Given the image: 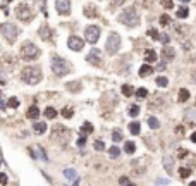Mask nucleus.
<instances>
[{
	"mask_svg": "<svg viewBox=\"0 0 196 186\" xmlns=\"http://www.w3.org/2000/svg\"><path fill=\"white\" fill-rule=\"evenodd\" d=\"M181 2H182V4H188V2H189V0H181Z\"/></svg>",
	"mask_w": 196,
	"mask_h": 186,
	"instance_id": "obj_52",
	"label": "nucleus"
},
{
	"mask_svg": "<svg viewBox=\"0 0 196 186\" xmlns=\"http://www.w3.org/2000/svg\"><path fill=\"white\" fill-rule=\"evenodd\" d=\"M148 126H150L151 129H158V128H160V122H158V119H157V117H153V116H151V117H148Z\"/></svg>",
	"mask_w": 196,
	"mask_h": 186,
	"instance_id": "obj_26",
	"label": "nucleus"
},
{
	"mask_svg": "<svg viewBox=\"0 0 196 186\" xmlns=\"http://www.w3.org/2000/svg\"><path fill=\"white\" fill-rule=\"evenodd\" d=\"M191 141H193V143H196V133L191 134Z\"/></svg>",
	"mask_w": 196,
	"mask_h": 186,
	"instance_id": "obj_49",
	"label": "nucleus"
},
{
	"mask_svg": "<svg viewBox=\"0 0 196 186\" xmlns=\"http://www.w3.org/2000/svg\"><path fill=\"white\" fill-rule=\"evenodd\" d=\"M85 16H86V17H91V19H93V17H96V16H98L96 7H95V5H86V7H85Z\"/></svg>",
	"mask_w": 196,
	"mask_h": 186,
	"instance_id": "obj_17",
	"label": "nucleus"
},
{
	"mask_svg": "<svg viewBox=\"0 0 196 186\" xmlns=\"http://www.w3.org/2000/svg\"><path fill=\"white\" fill-rule=\"evenodd\" d=\"M119 21H121L122 24H126V26L136 28L139 24V16H138V12H136V9L129 7V9H124V11H122V14L119 16Z\"/></svg>",
	"mask_w": 196,
	"mask_h": 186,
	"instance_id": "obj_4",
	"label": "nucleus"
},
{
	"mask_svg": "<svg viewBox=\"0 0 196 186\" xmlns=\"http://www.w3.org/2000/svg\"><path fill=\"white\" fill-rule=\"evenodd\" d=\"M72 114H74V110H72V109H67V107H65V109L62 110V116L65 117V119H69V117H72Z\"/></svg>",
	"mask_w": 196,
	"mask_h": 186,
	"instance_id": "obj_41",
	"label": "nucleus"
},
{
	"mask_svg": "<svg viewBox=\"0 0 196 186\" xmlns=\"http://www.w3.org/2000/svg\"><path fill=\"white\" fill-rule=\"evenodd\" d=\"M45 117H47V119H55V117H57V110H55L53 107H47V109H45Z\"/></svg>",
	"mask_w": 196,
	"mask_h": 186,
	"instance_id": "obj_25",
	"label": "nucleus"
},
{
	"mask_svg": "<svg viewBox=\"0 0 196 186\" xmlns=\"http://www.w3.org/2000/svg\"><path fill=\"white\" fill-rule=\"evenodd\" d=\"M16 16H17V19L28 22V21H31V19H33V12H31V9H29L26 4H19L17 9H16Z\"/></svg>",
	"mask_w": 196,
	"mask_h": 186,
	"instance_id": "obj_8",
	"label": "nucleus"
},
{
	"mask_svg": "<svg viewBox=\"0 0 196 186\" xmlns=\"http://www.w3.org/2000/svg\"><path fill=\"white\" fill-rule=\"evenodd\" d=\"M162 5L165 9H174V4H172V0H162Z\"/></svg>",
	"mask_w": 196,
	"mask_h": 186,
	"instance_id": "obj_44",
	"label": "nucleus"
},
{
	"mask_svg": "<svg viewBox=\"0 0 196 186\" xmlns=\"http://www.w3.org/2000/svg\"><path fill=\"white\" fill-rule=\"evenodd\" d=\"M105 50L110 55H115L119 50H121V36H119V33L112 31L107 38V43H105Z\"/></svg>",
	"mask_w": 196,
	"mask_h": 186,
	"instance_id": "obj_6",
	"label": "nucleus"
},
{
	"mask_svg": "<svg viewBox=\"0 0 196 186\" xmlns=\"http://www.w3.org/2000/svg\"><path fill=\"white\" fill-rule=\"evenodd\" d=\"M55 9L60 16H69L71 14V0H55Z\"/></svg>",
	"mask_w": 196,
	"mask_h": 186,
	"instance_id": "obj_10",
	"label": "nucleus"
},
{
	"mask_svg": "<svg viewBox=\"0 0 196 186\" xmlns=\"http://www.w3.org/2000/svg\"><path fill=\"white\" fill-rule=\"evenodd\" d=\"M167 85H169V79H167V78H164V76L157 78V86H160V88H165Z\"/></svg>",
	"mask_w": 196,
	"mask_h": 186,
	"instance_id": "obj_34",
	"label": "nucleus"
},
{
	"mask_svg": "<svg viewBox=\"0 0 196 186\" xmlns=\"http://www.w3.org/2000/svg\"><path fill=\"white\" fill-rule=\"evenodd\" d=\"M148 35L153 38V40H157V36H158V33L155 31V29H148Z\"/></svg>",
	"mask_w": 196,
	"mask_h": 186,
	"instance_id": "obj_47",
	"label": "nucleus"
},
{
	"mask_svg": "<svg viewBox=\"0 0 196 186\" xmlns=\"http://www.w3.org/2000/svg\"><path fill=\"white\" fill-rule=\"evenodd\" d=\"M64 176H65V179L71 181V183H78V181H79L78 172H76L74 169H65V171H64Z\"/></svg>",
	"mask_w": 196,
	"mask_h": 186,
	"instance_id": "obj_14",
	"label": "nucleus"
},
{
	"mask_svg": "<svg viewBox=\"0 0 196 186\" xmlns=\"http://www.w3.org/2000/svg\"><path fill=\"white\" fill-rule=\"evenodd\" d=\"M0 35L5 38L7 43H14L19 36V28L12 22H2L0 24Z\"/></svg>",
	"mask_w": 196,
	"mask_h": 186,
	"instance_id": "obj_3",
	"label": "nucleus"
},
{
	"mask_svg": "<svg viewBox=\"0 0 196 186\" xmlns=\"http://www.w3.org/2000/svg\"><path fill=\"white\" fill-rule=\"evenodd\" d=\"M134 150H136V143H134V141H127L126 145H124V152H126V154H134Z\"/></svg>",
	"mask_w": 196,
	"mask_h": 186,
	"instance_id": "obj_24",
	"label": "nucleus"
},
{
	"mask_svg": "<svg viewBox=\"0 0 196 186\" xmlns=\"http://www.w3.org/2000/svg\"><path fill=\"white\" fill-rule=\"evenodd\" d=\"M7 107H12V109H17V107H19V100H17L16 96H11V98L7 100Z\"/></svg>",
	"mask_w": 196,
	"mask_h": 186,
	"instance_id": "obj_33",
	"label": "nucleus"
},
{
	"mask_svg": "<svg viewBox=\"0 0 196 186\" xmlns=\"http://www.w3.org/2000/svg\"><path fill=\"white\" fill-rule=\"evenodd\" d=\"M91 131H93V126H91L90 122H85V124H83V128H81V133L88 134V133H91Z\"/></svg>",
	"mask_w": 196,
	"mask_h": 186,
	"instance_id": "obj_36",
	"label": "nucleus"
},
{
	"mask_svg": "<svg viewBox=\"0 0 196 186\" xmlns=\"http://www.w3.org/2000/svg\"><path fill=\"white\" fill-rule=\"evenodd\" d=\"M179 176H181V179L189 178V176H191V169H189V167H181V169H179Z\"/></svg>",
	"mask_w": 196,
	"mask_h": 186,
	"instance_id": "obj_30",
	"label": "nucleus"
},
{
	"mask_svg": "<svg viewBox=\"0 0 196 186\" xmlns=\"http://www.w3.org/2000/svg\"><path fill=\"white\" fill-rule=\"evenodd\" d=\"M139 129H141V126H139V122H131V124H129V131H131V133L133 134H139Z\"/></svg>",
	"mask_w": 196,
	"mask_h": 186,
	"instance_id": "obj_28",
	"label": "nucleus"
},
{
	"mask_svg": "<svg viewBox=\"0 0 196 186\" xmlns=\"http://www.w3.org/2000/svg\"><path fill=\"white\" fill-rule=\"evenodd\" d=\"M21 79L26 85H38L43 79L42 69L40 67H35V66H28V67H24L21 71Z\"/></svg>",
	"mask_w": 196,
	"mask_h": 186,
	"instance_id": "obj_1",
	"label": "nucleus"
},
{
	"mask_svg": "<svg viewBox=\"0 0 196 186\" xmlns=\"http://www.w3.org/2000/svg\"><path fill=\"white\" fill-rule=\"evenodd\" d=\"M95 150H98V152L105 150V143H103L101 140H96V141H95Z\"/></svg>",
	"mask_w": 196,
	"mask_h": 186,
	"instance_id": "obj_40",
	"label": "nucleus"
},
{
	"mask_svg": "<svg viewBox=\"0 0 196 186\" xmlns=\"http://www.w3.org/2000/svg\"><path fill=\"white\" fill-rule=\"evenodd\" d=\"M175 57V52L172 47H164V50H162V59H164V62H169V60H172V59Z\"/></svg>",
	"mask_w": 196,
	"mask_h": 186,
	"instance_id": "obj_13",
	"label": "nucleus"
},
{
	"mask_svg": "<svg viewBox=\"0 0 196 186\" xmlns=\"http://www.w3.org/2000/svg\"><path fill=\"white\" fill-rule=\"evenodd\" d=\"M151 73H153V69H151V66H148V64H143L139 67V76H141V78H146V76H150Z\"/></svg>",
	"mask_w": 196,
	"mask_h": 186,
	"instance_id": "obj_18",
	"label": "nucleus"
},
{
	"mask_svg": "<svg viewBox=\"0 0 196 186\" xmlns=\"http://www.w3.org/2000/svg\"><path fill=\"white\" fill-rule=\"evenodd\" d=\"M122 93L126 96H131V95H134V88L131 85H124L122 86Z\"/></svg>",
	"mask_w": 196,
	"mask_h": 186,
	"instance_id": "obj_31",
	"label": "nucleus"
},
{
	"mask_svg": "<svg viewBox=\"0 0 196 186\" xmlns=\"http://www.w3.org/2000/svg\"><path fill=\"white\" fill-rule=\"evenodd\" d=\"M52 71H53V74L55 76L62 78V76H65V74H69L71 73V66H69V62H67L65 59L58 57V55H53L52 57Z\"/></svg>",
	"mask_w": 196,
	"mask_h": 186,
	"instance_id": "obj_2",
	"label": "nucleus"
},
{
	"mask_svg": "<svg viewBox=\"0 0 196 186\" xmlns=\"http://www.w3.org/2000/svg\"><path fill=\"white\" fill-rule=\"evenodd\" d=\"M7 183H9V176L0 172V184H7Z\"/></svg>",
	"mask_w": 196,
	"mask_h": 186,
	"instance_id": "obj_43",
	"label": "nucleus"
},
{
	"mask_svg": "<svg viewBox=\"0 0 196 186\" xmlns=\"http://www.w3.org/2000/svg\"><path fill=\"white\" fill-rule=\"evenodd\" d=\"M38 35H40L43 40H50V29H48V26H42L38 29Z\"/></svg>",
	"mask_w": 196,
	"mask_h": 186,
	"instance_id": "obj_22",
	"label": "nucleus"
},
{
	"mask_svg": "<svg viewBox=\"0 0 196 186\" xmlns=\"http://www.w3.org/2000/svg\"><path fill=\"white\" fill-rule=\"evenodd\" d=\"M108 155H110V159H117V157L121 155V150H119V147H112V148L108 150Z\"/></svg>",
	"mask_w": 196,
	"mask_h": 186,
	"instance_id": "obj_32",
	"label": "nucleus"
},
{
	"mask_svg": "<svg viewBox=\"0 0 196 186\" xmlns=\"http://www.w3.org/2000/svg\"><path fill=\"white\" fill-rule=\"evenodd\" d=\"M164 167L167 172H172V167H174V159L169 157V155H165L164 157Z\"/></svg>",
	"mask_w": 196,
	"mask_h": 186,
	"instance_id": "obj_19",
	"label": "nucleus"
},
{
	"mask_svg": "<svg viewBox=\"0 0 196 186\" xmlns=\"http://www.w3.org/2000/svg\"><path fill=\"white\" fill-rule=\"evenodd\" d=\"M26 116H28V119H38V117H40V109H38L36 105H31L28 109Z\"/></svg>",
	"mask_w": 196,
	"mask_h": 186,
	"instance_id": "obj_15",
	"label": "nucleus"
},
{
	"mask_svg": "<svg viewBox=\"0 0 196 186\" xmlns=\"http://www.w3.org/2000/svg\"><path fill=\"white\" fill-rule=\"evenodd\" d=\"M189 100V91L186 90V88H181L179 90V102L182 103V102H188Z\"/></svg>",
	"mask_w": 196,
	"mask_h": 186,
	"instance_id": "obj_23",
	"label": "nucleus"
},
{
	"mask_svg": "<svg viewBox=\"0 0 196 186\" xmlns=\"http://www.w3.org/2000/svg\"><path fill=\"white\" fill-rule=\"evenodd\" d=\"M67 47L71 48V50H74V52H79V50H83V47H85V40L79 36H76V35H72V36L67 38Z\"/></svg>",
	"mask_w": 196,
	"mask_h": 186,
	"instance_id": "obj_9",
	"label": "nucleus"
},
{
	"mask_svg": "<svg viewBox=\"0 0 196 186\" xmlns=\"http://www.w3.org/2000/svg\"><path fill=\"white\" fill-rule=\"evenodd\" d=\"M119 183H121V184H129V183H131V179H129V178H126V176H122L121 179H119Z\"/></svg>",
	"mask_w": 196,
	"mask_h": 186,
	"instance_id": "obj_46",
	"label": "nucleus"
},
{
	"mask_svg": "<svg viewBox=\"0 0 196 186\" xmlns=\"http://www.w3.org/2000/svg\"><path fill=\"white\" fill-rule=\"evenodd\" d=\"M145 60H146V62H155V60H157V52H155V50H146V52H145Z\"/></svg>",
	"mask_w": 196,
	"mask_h": 186,
	"instance_id": "obj_20",
	"label": "nucleus"
},
{
	"mask_svg": "<svg viewBox=\"0 0 196 186\" xmlns=\"http://www.w3.org/2000/svg\"><path fill=\"white\" fill-rule=\"evenodd\" d=\"M193 83L196 85V73H193Z\"/></svg>",
	"mask_w": 196,
	"mask_h": 186,
	"instance_id": "obj_51",
	"label": "nucleus"
},
{
	"mask_svg": "<svg viewBox=\"0 0 196 186\" xmlns=\"http://www.w3.org/2000/svg\"><path fill=\"white\" fill-rule=\"evenodd\" d=\"M155 184H170V179H164V178H157Z\"/></svg>",
	"mask_w": 196,
	"mask_h": 186,
	"instance_id": "obj_42",
	"label": "nucleus"
},
{
	"mask_svg": "<svg viewBox=\"0 0 196 186\" xmlns=\"http://www.w3.org/2000/svg\"><path fill=\"white\" fill-rule=\"evenodd\" d=\"M29 154L35 157V159H42V160H48L47 154L43 152L42 147H38V145H33V147H29Z\"/></svg>",
	"mask_w": 196,
	"mask_h": 186,
	"instance_id": "obj_12",
	"label": "nucleus"
},
{
	"mask_svg": "<svg viewBox=\"0 0 196 186\" xmlns=\"http://www.w3.org/2000/svg\"><path fill=\"white\" fill-rule=\"evenodd\" d=\"M85 143H86V140H85V138H79V140H78V147H83Z\"/></svg>",
	"mask_w": 196,
	"mask_h": 186,
	"instance_id": "obj_48",
	"label": "nucleus"
},
{
	"mask_svg": "<svg viewBox=\"0 0 196 186\" xmlns=\"http://www.w3.org/2000/svg\"><path fill=\"white\" fill-rule=\"evenodd\" d=\"M138 114H139V107L138 105H131V107H129V116H131V117H136Z\"/></svg>",
	"mask_w": 196,
	"mask_h": 186,
	"instance_id": "obj_39",
	"label": "nucleus"
},
{
	"mask_svg": "<svg viewBox=\"0 0 196 186\" xmlns=\"http://www.w3.org/2000/svg\"><path fill=\"white\" fill-rule=\"evenodd\" d=\"M160 24H162V26L170 24V16L169 14H162V16H160Z\"/></svg>",
	"mask_w": 196,
	"mask_h": 186,
	"instance_id": "obj_38",
	"label": "nucleus"
},
{
	"mask_svg": "<svg viewBox=\"0 0 196 186\" xmlns=\"http://www.w3.org/2000/svg\"><path fill=\"white\" fill-rule=\"evenodd\" d=\"M134 95L138 96V98H145V96H148V90H146V88H138Z\"/></svg>",
	"mask_w": 196,
	"mask_h": 186,
	"instance_id": "obj_35",
	"label": "nucleus"
},
{
	"mask_svg": "<svg viewBox=\"0 0 196 186\" xmlns=\"http://www.w3.org/2000/svg\"><path fill=\"white\" fill-rule=\"evenodd\" d=\"M175 14H177V17H179V19H186V17L189 16V9H188L186 5H182V7H179V9H177V12H175Z\"/></svg>",
	"mask_w": 196,
	"mask_h": 186,
	"instance_id": "obj_21",
	"label": "nucleus"
},
{
	"mask_svg": "<svg viewBox=\"0 0 196 186\" xmlns=\"http://www.w3.org/2000/svg\"><path fill=\"white\" fill-rule=\"evenodd\" d=\"M0 164H2V162H0Z\"/></svg>",
	"mask_w": 196,
	"mask_h": 186,
	"instance_id": "obj_53",
	"label": "nucleus"
},
{
	"mask_svg": "<svg viewBox=\"0 0 196 186\" xmlns=\"http://www.w3.org/2000/svg\"><path fill=\"white\" fill-rule=\"evenodd\" d=\"M112 140H114V143H119V141H122L121 129H114V131H112Z\"/></svg>",
	"mask_w": 196,
	"mask_h": 186,
	"instance_id": "obj_27",
	"label": "nucleus"
},
{
	"mask_svg": "<svg viewBox=\"0 0 196 186\" xmlns=\"http://www.w3.org/2000/svg\"><path fill=\"white\" fill-rule=\"evenodd\" d=\"M100 28L95 26V24H91V26H88L85 29V38H86V42L88 43H93L95 45L96 42H98V38H100Z\"/></svg>",
	"mask_w": 196,
	"mask_h": 186,
	"instance_id": "obj_7",
	"label": "nucleus"
},
{
	"mask_svg": "<svg viewBox=\"0 0 196 186\" xmlns=\"http://www.w3.org/2000/svg\"><path fill=\"white\" fill-rule=\"evenodd\" d=\"M157 40H158L160 43H164V45H167V43L170 42V36L167 35V33H158V36H157Z\"/></svg>",
	"mask_w": 196,
	"mask_h": 186,
	"instance_id": "obj_29",
	"label": "nucleus"
},
{
	"mask_svg": "<svg viewBox=\"0 0 196 186\" xmlns=\"http://www.w3.org/2000/svg\"><path fill=\"white\" fill-rule=\"evenodd\" d=\"M33 129H35L36 134H43L47 131V122H35V124H33Z\"/></svg>",
	"mask_w": 196,
	"mask_h": 186,
	"instance_id": "obj_16",
	"label": "nucleus"
},
{
	"mask_svg": "<svg viewBox=\"0 0 196 186\" xmlns=\"http://www.w3.org/2000/svg\"><path fill=\"white\" fill-rule=\"evenodd\" d=\"M65 88H67V90H72V93H76L74 90H81V83H67Z\"/></svg>",
	"mask_w": 196,
	"mask_h": 186,
	"instance_id": "obj_37",
	"label": "nucleus"
},
{
	"mask_svg": "<svg viewBox=\"0 0 196 186\" xmlns=\"http://www.w3.org/2000/svg\"><path fill=\"white\" fill-rule=\"evenodd\" d=\"M5 107H7V105H5V103H4L2 100H0V109H5Z\"/></svg>",
	"mask_w": 196,
	"mask_h": 186,
	"instance_id": "obj_50",
	"label": "nucleus"
},
{
	"mask_svg": "<svg viewBox=\"0 0 196 186\" xmlns=\"http://www.w3.org/2000/svg\"><path fill=\"white\" fill-rule=\"evenodd\" d=\"M21 57L24 59V60H35V59L40 55V48L35 45L33 42H24L21 45Z\"/></svg>",
	"mask_w": 196,
	"mask_h": 186,
	"instance_id": "obj_5",
	"label": "nucleus"
},
{
	"mask_svg": "<svg viewBox=\"0 0 196 186\" xmlns=\"http://www.w3.org/2000/svg\"><path fill=\"white\" fill-rule=\"evenodd\" d=\"M86 62L91 66H101V52L98 48H93L88 55H86Z\"/></svg>",
	"mask_w": 196,
	"mask_h": 186,
	"instance_id": "obj_11",
	"label": "nucleus"
},
{
	"mask_svg": "<svg viewBox=\"0 0 196 186\" xmlns=\"http://www.w3.org/2000/svg\"><path fill=\"white\" fill-rule=\"evenodd\" d=\"M126 0H112V7H121Z\"/></svg>",
	"mask_w": 196,
	"mask_h": 186,
	"instance_id": "obj_45",
	"label": "nucleus"
}]
</instances>
